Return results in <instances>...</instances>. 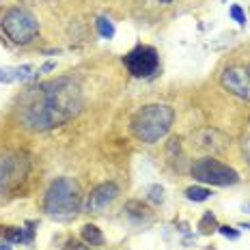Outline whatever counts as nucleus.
Returning <instances> with one entry per match:
<instances>
[{
  "label": "nucleus",
  "instance_id": "f257e3e1",
  "mask_svg": "<svg viewBox=\"0 0 250 250\" xmlns=\"http://www.w3.org/2000/svg\"><path fill=\"white\" fill-rule=\"evenodd\" d=\"M82 88L71 78H54L30 86L18 102V117L28 129L45 132L71 121L82 110Z\"/></svg>",
  "mask_w": 250,
  "mask_h": 250
},
{
  "label": "nucleus",
  "instance_id": "f03ea898",
  "mask_svg": "<svg viewBox=\"0 0 250 250\" xmlns=\"http://www.w3.org/2000/svg\"><path fill=\"white\" fill-rule=\"evenodd\" d=\"M82 207V190L69 177H61V179L52 181V186L45 192L43 209L50 218L56 220H71L80 213Z\"/></svg>",
  "mask_w": 250,
  "mask_h": 250
},
{
  "label": "nucleus",
  "instance_id": "7ed1b4c3",
  "mask_svg": "<svg viewBox=\"0 0 250 250\" xmlns=\"http://www.w3.org/2000/svg\"><path fill=\"white\" fill-rule=\"evenodd\" d=\"M173 121H175L173 108L166 106V104H151V106L140 108L136 117L132 119V132L138 140L153 145L168 134Z\"/></svg>",
  "mask_w": 250,
  "mask_h": 250
},
{
  "label": "nucleus",
  "instance_id": "20e7f679",
  "mask_svg": "<svg viewBox=\"0 0 250 250\" xmlns=\"http://www.w3.org/2000/svg\"><path fill=\"white\" fill-rule=\"evenodd\" d=\"M4 35L13 41V43H30L33 39H37L39 35V22L30 11H26L22 7H13L9 11H4L2 20H0Z\"/></svg>",
  "mask_w": 250,
  "mask_h": 250
},
{
  "label": "nucleus",
  "instance_id": "39448f33",
  "mask_svg": "<svg viewBox=\"0 0 250 250\" xmlns=\"http://www.w3.org/2000/svg\"><path fill=\"white\" fill-rule=\"evenodd\" d=\"M192 177L201 184H211V186H233L239 181V175L235 168L218 162L213 158H201L192 164L190 168Z\"/></svg>",
  "mask_w": 250,
  "mask_h": 250
},
{
  "label": "nucleus",
  "instance_id": "423d86ee",
  "mask_svg": "<svg viewBox=\"0 0 250 250\" xmlns=\"http://www.w3.org/2000/svg\"><path fill=\"white\" fill-rule=\"evenodd\" d=\"M30 160L22 151H7L0 155V190L18 188L28 177Z\"/></svg>",
  "mask_w": 250,
  "mask_h": 250
},
{
  "label": "nucleus",
  "instance_id": "0eeeda50",
  "mask_svg": "<svg viewBox=\"0 0 250 250\" xmlns=\"http://www.w3.org/2000/svg\"><path fill=\"white\" fill-rule=\"evenodd\" d=\"M123 65L134 78H149L151 74L158 71L160 59L158 52L151 45H136L132 52L123 56Z\"/></svg>",
  "mask_w": 250,
  "mask_h": 250
},
{
  "label": "nucleus",
  "instance_id": "6e6552de",
  "mask_svg": "<svg viewBox=\"0 0 250 250\" xmlns=\"http://www.w3.org/2000/svg\"><path fill=\"white\" fill-rule=\"evenodd\" d=\"M220 82L229 93L250 102V76H248L246 67H227L222 71Z\"/></svg>",
  "mask_w": 250,
  "mask_h": 250
},
{
  "label": "nucleus",
  "instance_id": "1a4fd4ad",
  "mask_svg": "<svg viewBox=\"0 0 250 250\" xmlns=\"http://www.w3.org/2000/svg\"><path fill=\"white\" fill-rule=\"evenodd\" d=\"M119 196V186L112 184V181H106V184H100L97 188H93L91 194L86 199V211L91 213H102L108 205Z\"/></svg>",
  "mask_w": 250,
  "mask_h": 250
},
{
  "label": "nucleus",
  "instance_id": "9d476101",
  "mask_svg": "<svg viewBox=\"0 0 250 250\" xmlns=\"http://www.w3.org/2000/svg\"><path fill=\"white\" fill-rule=\"evenodd\" d=\"M4 239L13 244H30L33 242V229H15V227H7L4 231Z\"/></svg>",
  "mask_w": 250,
  "mask_h": 250
},
{
  "label": "nucleus",
  "instance_id": "9b49d317",
  "mask_svg": "<svg viewBox=\"0 0 250 250\" xmlns=\"http://www.w3.org/2000/svg\"><path fill=\"white\" fill-rule=\"evenodd\" d=\"M125 213H127L132 220H136V222H143V220H149L151 218V211L138 201H129L127 205H125Z\"/></svg>",
  "mask_w": 250,
  "mask_h": 250
},
{
  "label": "nucleus",
  "instance_id": "f8f14e48",
  "mask_svg": "<svg viewBox=\"0 0 250 250\" xmlns=\"http://www.w3.org/2000/svg\"><path fill=\"white\" fill-rule=\"evenodd\" d=\"M82 239H84L86 244H91V246H102L104 244V235H102V231L95 225H84L82 227Z\"/></svg>",
  "mask_w": 250,
  "mask_h": 250
},
{
  "label": "nucleus",
  "instance_id": "ddd939ff",
  "mask_svg": "<svg viewBox=\"0 0 250 250\" xmlns=\"http://www.w3.org/2000/svg\"><path fill=\"white\" fill-rule=\"evenodd\" d=\"M211 196V192L207 188H201V186H192L186 190V199L188 201H194V203H203Z\"/></svg>",
  "mask_w": 250,
  "mask_h": 250
},
{
  "label": "nucleus",
  "instance_id": "4468645a",
  "mask_svg": "<svg viewBox=\"0 0 250 250\" xmlns=\"http://www.w3.org/2000/svg\"><path fill=\"white\" fill-rule=\"evenodd\" d=\"M199 229H201V233H203V235H209V233L218 231L216 216H213L211 211H205V213H203V218H201V222H199Z\"/></svg>",
  "mask_w": 250,
  "mask_h": 250
},
{
  "label": "nucleus",
  "instance_id": "2eb2a0df",
  "mask_svg": "<svg viewBox=\"0 0 250 250\" xmlns=\"http://www.w3.org/2000/svg\"><path fill=\"white\" fill-rule=\"evenodd\" d=\"M95 26H97V33H100L104 39H112L114 37V24L108 18L100 15V18H97V22H95Z\"/></svg>",
  "mask_w": 250,
  "mask_h": 250
},
{
  "label": "nucleus",
  "instance_id": "dca6fc26",
  "mask_svg": "<svg viewBox=\"0 0 250 250\" xmlns=\"http://www.w3.org/2000/svg\"><path fill=\"white\" fill-rule=\"evenodd\" d=\"M0 82L2 84L18 82V67H0Z\"/></svg>",
  "mask_w": 250,
  "mask_h": 250
},
{
  "label": "nucleus",
  "instance_id": "f3484780",
  "mask_svg": "<svg viewBox=\"0 0 250 250\" xmlns=\"http://www.w3.org/2000/svg\"><path fill=\"white\" fill-rule=\"evenodd\" d=\"M149 201L155 203V205H160V203H164V188L162 186H151L149 188Z\"/></svg>",
  "mask_w": 250,
  "mask_h": 250
},
{
  "label": "nucleus",
  "instance_id": "a211bd4d",
  "mask_svg": "<svg viewBox=\"0 0 250 250\" xmlns=\"http://www.w3.org/2000/svg\"><path fill=\"white\" fill-rule=\"evenodd\" d=\"M229 15H231V18L235 20V22H237L239 26H244V24H246V15H244V11L237 7V4H233V7L229 9Z\"/></svg>",
  "mask_w": 250,
  "mask_h": 250
},
{
  "label": "nucleus",
  "instance_id": "6ab92c4d",
  "mask_svg": "<svg viewBox=\"0 0 250 250\" xmlns=\"http://www.w3.org/2000/svg\"><path fill=\"white\" fill-rule=\"evenodd\" d=\"M218 233L229 237V239H237L239 237V231H235V229H231V227H218Z\"/></svg>",
  "mask_w": 250,
  "mask_h": 250
},
{
  "label": "nucleus",
  "instance_id": "aec40b11",
  "mask_svg": "<svg viewBox=\"0 0 250 250\" xmlns=\"http://www.w3.org/2000/svg\"><path fill=\"white\" fill-rule=\"evenodd\" d=\"M65 250H91V248L84 246V244H80V242H67Z\"/></svg>",
  "mask_w": 250,
  "mask_h": 250
},
{
  "label": "nucleus",
  "instance_id": "412c9836",
  "mask_svg": "<svg viewBox=\"0 0 250 250\" xmlns=\"http://www.w3.org/2000/svg\"><path fill=\"white\" fill-rule=\"evenodd\" d=\"M242 151H244V158L250 162V136L248 138H244V143H242Z\"/></svg>",
  "mask_w": 250,
  "mask_h": 250
},
{
  "label": "nucleus",
  "instance_id": "4be33fe9",
  "mask_svg": "<svg viewBox=\"0 0 250 250\" xmlns=\"http://www.w3.org/2000/svg\"><path fill=\"white\" fill-rule=\"evenodd\" d=\"M54 67H56V62H45L43 67H39V69H37V74H45V71H52Z\"/></svg>",
  "mask_w": 250,
  "mask_h": 250
},
{
  "label": "nucleus",
  "instance_id": "5701e85b",
  "mask_svg": "<svg viewBox=\"0 0 250 250\" xmlns=\"http://www.w3.org/2000/svg\"><path fill=\"white\" fill-rule=\"evenodd\" d=\"M246 71H248V76H250V65H246Z\"/></svg>",
  "mask_w": 250,
  "mask_h": 250
},
{
  "label": "nucleus",
  "instance_id": "b1692460",
  "mask_svg": "<svg viewBox=\"0 0 250 250\" xmlns=\"http://www.w3.org/2000/svg\"><path fill=\"white\" fill-rule=\"evenodd\" d=\"M162 2H166V4H168V2H173V0H162Z\"/></svg>",
  "mask_w": 250,
  "mask_h": 250
}]
</instances>
